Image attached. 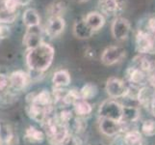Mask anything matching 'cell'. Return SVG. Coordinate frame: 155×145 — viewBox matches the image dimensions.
I'll list each match as a JSON object with an SVG mask.
<instances>
[{
  "label": "cell",
  "mask_w": 155,
  "mask_h": 145,
  "mask_svg": "<svg viewBox=\"0 0 155 145\" xmlns=\"http://www.w3.org/2000/svg\"><path fill=\"white\" fill-rule=\"evenodd\" d=\"M72 32L75 38L81 40L89 39L94 34V31L86 23L84 18L81 19L75 20V22L73 23Z\"/></svg>",
  "instance_id": "4fadbf2b"
},
{
  "label": "cell",
  "mask_w": 155,
  "mask_h": 145,
  "mask_svg": "<svg viewBox=\"0 0 155 145\" xmlns=\"http://www.w3.org/2000/svg\"><path fill=\"white\" fill-rule=\"evenodd\" d=\"M124 141L125 145H143V137L140 132L130 131L125 133Z\"/></svg>",
  "instance_id": "d4e9b609"
},
{
  "label": "cell",
  "mask_w": 155,
  "mask_h": 145,
  "mask_svg": "<svg viewBox=\"0 0 155 145\" xmlns=\"http://www.w3.org/2000/svg\"><path fill=\"white\" fill-rule=\"evenodd\" d=\"M24 137L30 143H41L44 141L45 135L44 132L37 129L36 127L29 126L25 131Z\"/></svg>",
  "instance_id": "ac0fdd59"
},
{
  "label": "cell",
  "mask_w": 155,
  "mask_h": 145,
  "mask_svg": "<svg viewBox=\"0 0 155 145\" xmlns=\"http://www.w3.org/2000/svg\"><path fill=\"white\" fill-rule=\"evenodd\" d=\"M131 30L130 21L125 18L117 17L111 24V33L117 41H124L128 38Z\"/></svg>",
  "instance_id": "3957f363"
},
{
  "label": "cell",
  "mask_w": 155,
  "mask_h": 145,
  "mask_svg": "<svg viewBox=\"0 0 155 145\" xmlns=\"http://www.w3.org/2000/svg\"><path fill=\"white\" fill-rule=\"evenodd\" d=\"M74 111L79 116H86L92 112V106L87 101L80 99L73 105Z\"/></svg>",
  "instance_id": "603a6c76"
},
{
  "label": "cell",
  "mask_w": 155,
  "mask_h": 145,
  "mask_svg": "<svg viewBox=\"0 0 155 145\" xmlns=\"http://www.w3.org/2000/svg\"><path fill=\"white\" fill-rule=\"evenodd\" d=\"M64 145H78L77 140L73 136H68V137L67 138V140L64 143Z\"/></svg>",
  "instance_id": "d6a6232c"
},
{
  "label": "cell",
  "mask_w": 155,
  "mask_h": 145,
  "mask_svg": "<svg viewBox=\"0 0 155 145\" xmlns=\"http://www.w3.org/2000/svg\"><path fill=\"white\" fill-rule=\"evenodd\" d=\"M84 19L86 21V23L94 32H97L102 28L105 24V21H106L104 16L99 12H97V11L88 13L84 17Z\"/></svg>",
  "instance_id": "5bb4252c"
},
{
  "label": "cell",
  "mask_w": 155,
  "mask_h": 145,
  "mask_svg": "<svg viewBox=\"0 0 155 145\" xmlns=\"http://www.w3.org/2000/svg\"><path fill=\"white\" fill-rule=\"evenodd\" d=\"M125 50L119 46H110L106 47L101 54V62L106 66H112L120 62L125 56Z\"/></svg>",
  "instance_id": "277c9868"
},
{
  "label": "cell",
  "mask_w": 155,
  "mask_h": 145,
  "mask_svg": "<svg viewBox=\"0 0 155 145\" xmlns=\"http://www.w3.org/2000/svg\"><path fill=\"white\" fill-rule=\"evenodd\" d=\"M122 107L124 105L116 101L107 100L103 102L99 107V116L101 118H108V119L121 122Z\"/></svg>",
  "instance_id": "7a4b0ae2"
},
{
  "label": "cell",
  "mask_w": 155,
  "mask_h": 145,
  "mask_svg": "<svg viewBox=\"0 0 155 145\" xmlns=\"http://www.w3.org/2000/svg\"><path fill=\"white\" fill-rule=\"evenodd\" d=\"M10 33H11V30L9 26L7 24L0 23V41L8 38L10 36Z\"/></svg>",
  "instance_id": "1f68e13d"
},
{
  "label": "cell",
  "mask_w": 155,
  "mask_h": 145,
  "mask_svg": "<svg viewBox=\"0 0 155 145\" xmlns=\"http://www.w3.org/2000/svg\"><path fill=\"white\" fill-rule=\"evenodd\" d=\"M155 97V91L151 87H143L139 90L138 93V100L140 104L146 107H151L153 99Z\"/></svg>",
  "instance_id": "2e32d148"
},
{
  "label": "cell",
  "mask_w": 155,
  "mask_h": 145,
  "mask_svg": "<svg viewBox=\"0 0 155 145\" xmlns=\"http://www.w3.org/2000/svg\"><path fill=\"white\" fill-rule=\"evenodd\" d=\"M97 87L95 86L94 84L93 83H87L85 84L84 86L81 88V90L79 91L80 93V98L82 100H90V99H93L94 97L97 96Z\"/></svg>",
  "instance_id": "cb8c5ba5"
},
{
  "label": "cell",
  "mask_w": 155,
  "mask_h": 145,
  "mask_svg": "<svg viewBox=\"0 0 155 145\" xmlns=\"http://www.w3.org/2000/svg\"><path fill=\"white\" fill-rule=\"evenodd\" d=\"M17 2L18 4V6H25L31 2V0H17Z\"/></svg>",
  "instance_id": "836d02e7"
},
{
  "label": "cell",
  "mask_w": 155,
  "mask_h": 145,
  "mask_svg": "<svg viewBox=\"0 0 155 145\" xmlns=\"http://www.w3.org/2000/svg\"><path fill=\"white\" fill-rule=\"evenodd\" d=\"M101 11L107 15H115L119 11L120 4L119 0H99Z\"/></svg>",
  "instance_id": "44dd1931"
},
{
  "label": "cell",
  "mask_w": 155,
  "mask_h": 145,
  "mask_svg": "<svg viewBox=\"0 0 155 145\" xmlns=\"http://www.w3.org/2000/svg\"><path fill=\"white\" fill-rule=\"evenodd\" d=\"M81 98H80V93L78 92V91L71 89V90L67 91V93H66L65 97H64L62 102L65 105H74Z\"/></svg>",
  "instance_id": "484cf974"
},
{
  "label": "cell",
  "mask_w": 155,
  "mask_h": 145,
  "mask_svg": "<svg viewBox=\"0 0 155 145\" xmlns=\"http://www.w3.org/2000/svg\"><path fill=\"white\" fill-rule=\"evenodd\" d=\"M52 106H42L33 102L28 103L27 105V113L32 120L41 123L45 120V118L51 114Z\"/></svg>",
  "instance_id": "ba28073f"
},
{
  "label": "cell",
  "mask_w": 155,
  "mask_h": 145,
  "mask_svg": "<svg viewBox=\"0 0 155 145\" xmlns=\"http://www.w3.org/2000/svg\"><path fill=\"white\" fill-rule=\"evenodd\" d=\"M52 83L54 87L64 88L71 83V76L66 70H59L55 72L52 78Z\"/></svg>",
  "instance_id": "e0dca14e"
},
{
  "label": "cell",
  "mask_w": 155,
  "mask_h": 145,
  "mask_svg": "<svg viewBox=\"0 0 155 145\" xmlns=\"http://www.w3.org/2000/svg\"><path fill=\"white\" fill-rule=\"evenodd\" d=\"M127 79L129 80V82L133 85L141 84L143 82V80L146 79V73L143 72L142 70L138 69L135 66L129 67L126 73Z\"/></svg>",
  "instance_id": "d6986e66"
},
{
  "label": "cell",
  "mask_w": 155,
  "mask_h": 145,
  "mask_svg": "<svg viewBox=\"0 0 155 145\" xmlns=\"http://www.w3.org/2000/svg\"><path fill=\"white\" fill-rule=\"evenodd\" d=\"M99 129L105 136H114L122 130V122L108 119V118H101Z\"/></svg>",
  "instance_id": "7c38bea8"
},
{
  "label": "cell",
  "mask_w": 155,
  "mask_h": 145,
  "mask_svg": "<svg viewBox=\"0 0 155 145\" xmlns=\"http://www.w3.org/2000/svg\"><path fill=\"white\" fill-rule=\"evenodd\" d=\"M66 27V21L62 17L49 18L45 24V34L50 38H56L60 36Z\"/></svg>",
  "instance_id": "9c48e42d"
},
{
  "label": "cell",
  "mask_w": 155,
  "mask_h": 145,
  "mask_svg": "<svg viewBox=\"0 0 155 145\" xmlns=\"http://www.w3.org/2000/svg\"><path fill=\"white\" fill-rule=\"evenodd\" d=\"M136 50L138 52L142 53V54H147V53H150L155 47L154 39L152 37V34L145 30L139 29L136 34Z\"/></svg>",
  "instance_id": "5b68a950"
},
{
  "label": "cell",
  "mask_w": 155,
  "mask_h": 145,
  "mask_svg": "<svg viewBox=\"0 0 155 145\" xmlns=\"http://www.w3.org/2000/svg\"><path fill=\"white\" fill-rule=\"evenodd\" d=\"M67 6L65 2L63 1H55L51 3L46 9V13L49 16V18L52 17H62L64 13L66 12Z\"/></svg>",
  "instance_id": "7402d4cb"
},
{
  "label": "cell",
  "mask_w": 155,
  "mask_h": 145,
  "mask_svg": "<svg viewBox=\"0 0 155 145\" xmlns=\"http://www.w3.org/2000/svg\"><path fill=\"white\" fill-rule=\"evenodd\" d=\"M106 92L111 98H122L126 97L128 92V86L121 79L117 78H110L106 82Z\"/></svg>",
  "instance_id": "8992f818"
},
{
  "label": "cell",
  "mask_w": 155,
  "mask_h": 145,
  "mask_svg": "<svg viewBox=\"0 0 155 145\" xmlns=\"http://www.w3.org/2000/svg\"><path fill=\"white\" fill-rule=\"evenodd\" d=\"M142 132L147 136H155V121L148 119L142 124Z\"/></svg>",
  "instance_id": "4316f807"
},
{
  "label": "cell",
  "mask_w": 155,
  "mask_h": 145,
  "mask_svg": "<svg viewBox=\"0 0 155 145\" xmlns=\"http://www.w3.org/2000/svg\"><path fill=\"white\" fill-rule=\"evenodd\" d=\"M0 145H2V142L1 141H0Z\"/></svg>",
  "instance_id": "d590c367"
},
{
  "label": "cell",
  "mask_w": 155,
  "mask_h": 145,
  "mask_svg": "<svg viewBox=\"0 0 155 145\" xmlns=\"http://www.w3.org/2000/svg\"><path fill=\"white\" fill-rule=\"evenodd\" d=\"M58 118L63 124H65L67 126L68 123L72 120V112L68 109H64L60 112V114L58 115Z\"/></svg>",
  "instance_id": "f1b7e54d"
},
{
  "label": "cell",
  "mask_w": 155,
  "mask_h": 145,
  "mask_svg": "<svg viewBox=\"0 0 155 145\" xmlns=\"http://www.w3.org/2000/svg\"><path fill=\"white\" fill-rule=\"evenodd\" d=\"M4 9L9 13H17V8L18 4L17 0H3Z\"/></svg>",
  "instance_id": "f546056e"
},
{
  "label": "cell",
  "mask_w": 155,
  "mask_h": 145,
  "mask_svg": "<svg viewBox=\"0 0 155 145\" xmlns=\"http://www.w3.org/2000/svg\"><path fill=\"white\" fill-rule=\"evenodd\" d=\"M31 81L30 74L24 71H15L9 76L10 88L15 91H21L28 86Z\"/></svg>",
  "instance_id": "52a82bcc"
},
{
  "label": "cell",
  "mask_w": 155,
  "mask_h": 145,
  "mask_svg": "<svg viewBox=\"0 0 155 145\" xmlns=\"http://www.w3.org/2000/svg\"><path fill=\"white\" fill-rule=\"evenodd\" d=\"M18 17L17 13H9L5 9H2L0 11V23L8 24L13 23Z\"/></svg>",
  "instance_id": "83f0119b"
},
{
  "label": "cell",
  "mask_w": 155,
  "mask_h": 145,
  "mask_svg": "<svg viewBox=\"0 0 155 145\" xmlns=\"http://www.w3.org/2000/svg\"><path fill=\"white\" fill-rule=\"evenodd\" d=\"M10 88L9 77L0 73V91H5Z\"/></svg>",
  "instance_id": "4dcf8cb0"
},
{
  "label": "cell",
  "mask_w": 155,
  "mask_h": 145,
  "mask_svg": "<svg viewBox=\"0 0 155 145\" xmlns=\"http://www.w3.org/2000/svg\"><path fill=\"white\" fill-rule=\"evenodd\" d=\"M140 116V110L136 106L124 105L122 107V119L121 122H135Z\"/></svg>",
  "instance_id": "ffe728a7"
},
{
  "label": "cell",
  "mask_w": 155,
  "mask_h": 145,
  "mask_svg": "<svg viewBox=\"0 0 155 145\" xmlns=\"http://www.w3.org/2000/svg\"><path fill=\"white\" fill-rule=\"evenodd\" d=\"M54 54L55 51L52 46L41 43L40 46L27 51L26 65L31 71L42 73L51 66Z\"/></svg>",
  "instance_id": "6da1fadb"
},
{
  "label": "cell",
  "mask_w": 155,
  "mask_h": 145,
  "mask_svg": "<svg viewBox=\"0 0 155 145\" xmlns=\"http://www.w3.org/2000/svg\"><path fill=\"white\" fill-rule=\"evenodd\" d=\"M22 20H23V23L25 24V26L27 28L40 26V23H41L40 16H39L38 12L33 8L26 9L24 11L23 16H22Z\"/></svg>",
  "instance_id": "9a60e30c"
},
{
  "label": "cell",
  "mask_w": 155,
  "mask_h": 145,
  "mask_svg": "<svg viewBox=\"0 0 155 145\" xmlns=\"http://www.w3.org/2000/svg\"><path fill=\"white\" fill-rule=\"evenodd\" d=\"M89 0H75V2L76 3H79V4H82V3H86L88 2Z\"/></svg>",
  "instance_id": "e575fe53"
},
{
  "label": "cell",
  "mask_w": 155,
  "mask_h": 145,
  "mask_svg": "<svg viewBox=\"0 0 155 145\" xmlns=\"http://www.w3.org/2000/svg\"><path fill=\"white\" fill-rule=\"evenodd\" d=\"M42 42L41 38V30L40 26H36V27L27 28V31L23 37V45L27 47V50H32L38 46H40Z\"/></svg>",
  "instance_id": "30bf717a"
},
{
  "label": "cell",
  "mask_w": 155,
  "mask_h": 145,
  "mask_svg": "<svg viewBox=\"0 0 155 145\" xmlns=\"http://www.w3.org/2000/svg\"><path fill=\"white\" fill-rule=\"evenodd\" d=\"M0 141L2 145H18V138L8 123L0 121Z\"/></svg>",
  "instance_id": "8fae6325"
}]
</instances>
